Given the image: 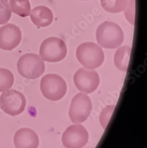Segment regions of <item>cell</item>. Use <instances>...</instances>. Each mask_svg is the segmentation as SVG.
Wrapping results in <instances>:
<instances>
[{
  "instance_id": "obj_1",
  "label": "cell",
  "mask_w": 147,
  "mask_h": 148,
  "mask_svg": "<svg viewBox=\"0 0 147 148\" xmlns=\"http://www.w3.org/2000/svg\"><path fill=\"white\" fill-rule=\"evenodd\" d=\"M96 39L102 47L106 49H116L123 43L124 34L116 23L104 21L97 29Z\"/></svg>"
},
{
  "instance_id": "obj_2",
  "label": "cell",
  "mask_w": 147,
  "mask_h": 148,
  "mask_svg": "<svg viewBox=\"0 0 147 148\" xmlns=\"http://www.w3.org/2000/svg\"><path fill=\"white\" fill-rule=\"evenodd\" d=\"M76 56L84 68L94 69L100 66L104 60L102 48L93 42H85L78 46Z\"/></svg>"
},
{
  "instance_id": "obj_3",
  "label": "cell",
  "mask_w": 147,
  "mask_h": 148,
  "mask_svg": "<svg viewBox=\"0 0 147 148\" xmlns=\"http://www.w3.org/2000/svg\"><path fill=\"white\" fill-rule=\"evenodd\" d=\"M17 71L20 75L27 79L40 77L45 72V65L43 59L35 53H27L19 59Z\"/></svg>"
},
{
  "instance_id": "obj_4",
  "label": "cell",
  "mask_w": 147,
  "mask_h": 148,
  "mask_svg": "<svg viewBox=\"0 0 147 148\" xmlns=\"http://www.w3.org/2000/svg\"><path fill=\"white\" fill-rule=\"evenodd\" d=\"M41 90L47 100L56 101L64 97L67 91V86L62 77L56 74L51 73L42 78Z\"/></svg>"
},
{
  "instance_id": "obj_5",
  "label": "cell",
  "mask_w": 147,
  "mask_h": 148,
  "mask_svg": "<svg viewBox=\"0 0 147 148\" xmlns=\"http://www.w3.org/2000/svg\"><path fill=\"white\" fill-rule=\"evenodd\" d=\"M67 54V47L63 40L56 37L45 39L41 44L40 57L48 62H58L63 60Z\"/></svg>"
},
{
  "instance_id": "obj_6",
  "label": "cell",
  "mask_w": 147,
  "mask_h": 148,
  "mask_svg": "<svg viewBox=\"0 0 147 148\" xmlns=\"http://www.w3.org/2000/svg\"><path fill=\"white\" fill-rule=\"evenodd\" d=\"M26 106L24 95L14 89H9L3 92L0 97V108L6 114L11 116L22 113Z\"/></svg>"
},
{
  "instance_id": "obj_7",
  "label": "cell",
  "mask_w": 147,
  "mask_h": 148,
  "mask_svg": "<svg viewBox=\"0 0 147 148\" xmlns=\"http://www.w3.org/2000/svg\"><path fill=\"white\" fill-rule=\"evenodd\" d=\"M90 97L84 93L77 94L72 100L69 116L74 123H81L86 120L92 110Z\"/></svg>"
},
{
  "instance_id": "obj_8",
  "label": "cell",
  "mask_w": 147,
  "mask_h": 148,
  "mask_svg": "<svg viewBox=\"0 0 147 148\" xmlns=\"http://www.w3.org/2000/svg\"><path fill=\"white\" fill-rule=\"evenodd\" d=\"M74 82L78 90L85 94H90L99 87L100 78L96 71L82 68L76 72Z\"/></svg>"
},
{
  "instance_id": "obj_9",
  "label": "cell",
  "mask_w": 147,
  "mask_h": 148,
  "mask_svg": "<svg viewBox=\"0 0 147 148\" xmlns=\"http://www.w3.org/2000/svg\"><path fill=\"white\" fill-rule=\"evenodd\" d=\"M89 140V133L82 125L69 126L63 135L62 142L66 148H82Z\"/></svg>"
},
{
  "instance_id": "obj_10",
  "label": "cell",
  "mask_w": 147,
  "mask_h": 148,
  "mask_svg": "<svg viewBox=\"0 0 147 148\" xmlns=\"http://www.w3.org/2000/svg\"><path fill=\"white\" fill-rule=\"evenodd\" d=\"M21 40L20 28L13 24H7L0 28V49L12 51L17 47Z\"/></svg>"
},
{
  "instance_id": "obj_11",
  "label": "cell",
  "mask_w": 147,
  "mask_h": 148,
  "mask_svg": "<svg viewBox=\"0 0 147 148\" xmlns=\"http://www.w3.org/2000/svg\"><path fill=\"white\" fill-rule=\"evenodd\" d=\"M14 143L16 148H38L39 139L38 134L32 129L21 128L15 133Z\"/></svg>"
},
{
  "instance_id": "obj_12",
  "label": "cell",
  "mask_w": 147,
  "mask_h": 148,
  "mask_svg": "<svg viewBox=\"0 0 147 148\" xmlns=\"http://www.w3.org/2000/svg\"><path fill=\"white\" fill-rule=\"evenodd\" d=\"M29 16L33 24L39 28L49 26L54 20L52 11L48 7L43 5L34 8L32 10Z\"/></svg>"
},
{
  "instance_id": "obj_13",
  "label": "cell",
  "mask_w": 147,
  "mask_h": 148,
  "mask_svg": "<svg viewBox=\"0 0 147 148\" xmlns=\"http://www.w3.org/2000/svg\"><path fill=\"white\" fill-rule=\"evenodd\" d=\"M131 51V47L127 45L119 47L116 51L114 57V62L118 69L124 72L127 71L129 65Z\"/></svg>"
},
{
  "instance_id": "obj_14",
  "label": "cell",
  "mask_w": 147,
  "mask_h": 148,
  "mask_svg": "<svg viewBox=\"0 0 147 148\" xmlns=\"http://www.w3.org/2000/svg\"><path fill=\"white\" fill-rule=\"evenodd\" d=\"M100 3L106 11L110 13H118L126 8L128 0H100Z\"/></svg>"
},
{
  "instance_id": "obj_15",
  "label": "cell",
  "mask_w": 147,
  "mask_h": 148,
  "mask_svg": "<svg viewBox=\"0 0 147 148\" xmlns=\"http://www.w3.org/2000/svg\"><path fill=\"white\" fill-rule=\"evenodd\" d=\"M10 7L13 13L21 17H26L30 15L31 5L29 0L23 2L17 0H10Z\"/></svg>"
},
{
  "instance_id": "obj_16",
  "label": "cell",
  "mask_w": 147,
  "mask_h": 148,
  "mask_svg": "<svg viewBox=\"0 0 147 148\" xmlns=\"http://www.w3.org/2000/svg\"><path fill=\"white\" fill-rule=\"evenodd\" d=\"M14 82L13 73L9 69L0 68V92L10 89Z\"/></svg>"
},
{
  "instance_id": "obj_17",
  "label": "cell",
  "mask_w": 147,
  "mask_h": 148,
  "mask_svg": "<svg viewBox=\"0 0 147 148\" xmlns=\"http://www.w3.org/2000/svg\"><path fill=\"white\" fill-rule=\"evenodd\" d=\"M11 16V11L7 0H0V24L8 23Z\"/></svg>"
},
{
  "instance_id": "obj_18",
  "label": "cell",
  "mask_w": 147,
  "mask_h": 148,
  "mask_svg": "<svg viewBox=\"0 0 147 148\" xmlns=\"http://www.w3.org/2000/svg\"><path fill=\"white\" fill-rule=\"evenodd\" d=\"M115 106H109L105 107L100 113V123L103 129H106L108 123L112 116L115 110Z\"/></svg>"
},
{
  "instance_id": "obj_19",
  "label": "cell",
  "mask_w": 147,
  "mask_h": 148,
  "mask_svg": "<svg viewBox=\"0 0 147 148\" xmlns=\"http://www.w3.org/2000/svg\"><path fill=\"white\" fill-rule=\"evenodd\" d=\"M125 14L127 20L132 24L134 23V12H135V0H129L128 5L125 9Z\"/></svg>"
},
{
  "instance_id": "obj_20",
  "label": "cell",
  "mask_w": 147,
  "mask_h": 148,
  "mask_svg": "<svg viewBox=\"0 0 147 148\" xmlns=\"http://www.w3.org/2000/svg\"><path fill=\"white\" fill-rule=\"evenodd\" d=\"M17 1H20V2H23V1H28V0H17Z\"/></svg>"
},
{
  "instance_id": "obj_21",
  "label": "cell",
  "mask_w": 147,
  "mask_h": 148,
  "mask_svg": "<svg viewBox=\"0 0 147 148\" xmlns=\"http://www.w3.org/2000/svg\"><path fill=\"white\" fill-rule=\"evenodd\" d=\"M82 1H87V0H82Z\"/></svg>"
}]
</instances>
